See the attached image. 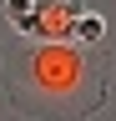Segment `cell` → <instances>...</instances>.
I'll use <instances>...</instances> for the list:
<instances>
[{"label":"cell","mask_w":116,"mask_h":121,"mask_svg":"<svg viewBox=\"0 0 116 121\" xmlns=\"http://www.w3.org/2000/svg\"><path fill=\"white\" fill-rule=\"evenodd\" d=\"M116 56L81 40H10L0 51V91L25 121H91L111 101Z\"/></svg>","instance_id":"cell-1"},{"label":"cell","mask_w":116,"mask_h":121,"mask_svg":"<svg viewBox=\"0 0 116 121\" xmlns=\"http://www.w3.org/2000/svg\"><path fill=\"white\" fill-rule=\"evenodd\" d=\"M76 20H81V0H35L30 30L20 40H76Z\"/></svg>","instance_id":"cell-2"},{"label":"cell","mask_w":116,"mask_h":121,"mask_svg":"<svg viewBox=\"0 0 116 121\" xmlns=\"http://www.w3.org/2000/svg\"><path fill=\"white\" fill-rule=\"evenodd\" d=\"M76 40H81V45H101V40H106V15L81 10V20H76Z\"/></svg>","instance_id":"cell-3"},{"label":"cell","mask_w":116,"mask_h":121,"mask_svg":"<svg viewBox=\"0 0 116 121\" xmlns=\"http://www.w3.org/2000/svg\"><path fill=\"white\" fill-rule=\"evenodd\" d=\"M30 15H35V0H5V25L15 30V35L30 30Z\"/></svg>","instance_id":"cell-4"}]
</instances>
